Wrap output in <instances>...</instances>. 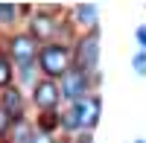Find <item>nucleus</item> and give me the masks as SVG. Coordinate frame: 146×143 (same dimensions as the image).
<instances>
[{
    "instance_id": "obj_1",
    "label": "nucleus",
    "mask_w": 146,
    "mask_h": 143,
    "mask_svg": "<svg viewBox=\"0 0 146 143\" xmlns=\"http://www.w3.org/2000/svg\"><path fill=\"white\" fill-rule=\"evenodd\" d=\"M41 67L47 76H64L67 73V53L64 47H44L41 50Z\"/></svg>"
},
{
    "instance_id": "obj_2",
    "label": "nucleus",
    "mask_w": 146,
    "mask_h": 143,
    "mask_svg": "<svg viewBox=\"0 0 146 143\" xmlns=\"http://www.w3.org/2000/svg\"><path fill=\"white\" fill-rule=\"evenodd\" d=\"M88 91V79H85L82 70H67L64 73V85H62V93L67 99H82V93Z\"/></svg>"
},
{
    "instance_id": "obj_3",
    "label": "nucleus",
    "mask_w": 146,
    "mask_h": 143,
    "mask_svg": "<svg viewBox=\"0 0 146 143\" xmlns=\"http://www.w3.org/2000/svg\"><path fill=\"white\" fill-rule=\"evenodd\" d=\"M73 114H76V123L79 126H94L96 123V117H100V102L96 99H79L76 102V108H73Z\"/></svg>"
},
{
    "instance_id": "obj_4",
    "label": "nucleus",
    "mask_w": 146,
    "mask_h": 143,
    "mask_svg": "<svg viewBox=\"0 0 146 143\" xmlns=\"http://www.w3.org/2000/svg\"><path fill=\"white\" fill-rule=\"evenodd\" d=\"M96 53H100L96 38H94V35H91V38H85L82 47H79V67H82V70H94V67H96Z\"/></svg>"
},
{
    "instance_id": "obj_5",
    "label": "nucleus",
    "mask_w": 146,
    "mask_h": 143,
    "mask_svg": "<svg viewBox=\"0 0 146 143\" xmlns=\"http://www.w3.org/2000/svg\"><path fill=\"white\" fill-rule=\"evenodd\" d=\"M12 56L18 58V62L27 67L32 62V56H35V47H32V38H27V35H18L15 41H12Z\"/></svg>"
},
{
    "instance_id": "obj_6",
    "label": "nucleus",
    "mask_w": 146,
    "mask_h": 143,
    "mask_svg": "<svg viewBox=\"0 0 146 143\" xmlns=\"http://www.w3.org/2000/svg\"><path fill=\"white\" fill-rule=\"evenodd\" d=\"M56 99H58V88L53 82H41V85L35 88V102H38L41 108H53Z\"/></svg>"
},
{
    "instance_id": "obj_7",
    "label": "nucleus",
    "mask_w": 146,
    "mask_h": 143,
    "mask_svg": "<svg viewBox=\"0 0 146 143\" xmlns=\"http://www.w3.org/2000/svg\"><path fill=\"white\" fill-rule=\"evenodd\" d=\"M56 32V23L47 18V15H35V21H32V35L35 38H50V35Z\"/></svg>"
},
{
    "instance_id": "obj_8",
    "label": "nucleus",
    "mask_w": 146,
    "mask_h": 143,
    "mask_svg": "<svg viewBox=\"0 0 146 143\" xmlns=\"http://www.w3.org/2000/svg\"><path fill=\"white\" fill-rule=\"evenodd\" d=\"M3 111L9 117H18L21 114V93L18 91H6L3 93Z\"/></svg>"
},
{
    "instance_id": "obj_9",
    "label": "nucleus",
    "mask_w": 146,
    "mask_h": 143,
    "mask_svg": "<svg viewBox=\"0 0 146 143\" xmlns=\"http://www.w3.org/2000/svg\"><path fill=\"white\" fill-rule=\"evenodd\" d=\"M96 18V6H76V21L79 23H94Z\"/></svg>"
},
{
    "instance_id": "obj_10",
    "label": "nucleus",
    "mask_w": 146,
    "mask_h": 143,
    "mask_svg": "<svg viewBox=\"0 0 146 143\" xmlns=\"http://www.w3.org/2000/svg\"><path fill=\"white\" fill-rule=\"evenodd\" d=\"M12 79V70H9V62L3 56H0V85H6V82Z\"/></svg>"
},
{
    "instance_id": "obj_11",
    "label": "nucleus",
    "mask_w": 146,
    "mask_h": 143,
    "mask_svg": "<svg viewBox=\"0 0 146 143\" xmlns=\"http://www.w3.org/2000/svg\"><path fill=\"white\" fill-rule=\"evenodd\" d=\"M15 15H18V9H15V6H0V18H3V21H12Z\"/></svg>"
},
{
    "instance_id": "obj_12",
    "label": "nucleus",
    "mask_w": 146,
    "mask_h": 143,
    "mask_svg": "<svg viewBox=\"0 0 146 143\" xmlns=\"http://www.w3.org/2000/svg\"><path fill=\"white\" fill-rule=\"evenodd\" d=\"M62 123H64V128H76V126H79V123H76V114H73V111H70V114H64V120H62Z\"/></svg>"
},
{
    "instance_id": "obj_13",
    "label": "nucleus",
    "mask_w": 146,
    "mask_h": 143,
    "mask_svg": "<svg viewBox=\"0 0 146 143\" xmlns=\"http://www.w3.org/2000/svg\"><path fill=\"white\" fill-rule=\"evenodd\" d=\"M135 67H137V73H140V76L146 73V56H137V58H135Z\"/></svg>"
},
{
    "instance_id": "obj_14",
    "label": "nucleus",
    "mask_w": 146,
    "mask_h": 143,
    "mask_svg": "<svg viewBox=\"0 0 146 143\" xmlns=\"http://www.w3.org/2000/svg\"><path fill=\"white\" fill-rule=\"evenodd\" d=\"M6 123H9V114H6L3 108H0V132H3V128H6Z\"/></svg>"
},
{
    "instance_id": "obj_15",
    "label": "nucleus",
    "mask_w": 146,
    "mask_h": 143,
    "mask_svg": "<svg viewBox=\"0 0 146 143\" xmlns=\"http://www.w3.org/2000/svg\"><path fill=\"white\" fill-rule=\"evenodd\" d=\"M137 38H140V44H143V50H146V26H140V29H137Z\"/></svg>"
},
{
    "instance_id": "obj_16",
    "label": "nucleus",
    "mask_w": 146,
    "mask_h": 143,
    "mask_svg": "<svg viewBox=\"0 0 146 143\" xmlns=\"http://www.w3.org/2000/svg\"><path fill=\"white\" fill-rule=\"evenodd\" d=\"M32 143H50V140H47V134H41V137H35Z\"/></svg>"
}]
</instances>
